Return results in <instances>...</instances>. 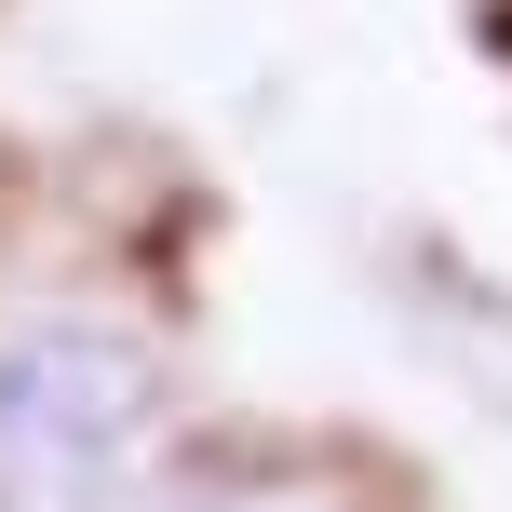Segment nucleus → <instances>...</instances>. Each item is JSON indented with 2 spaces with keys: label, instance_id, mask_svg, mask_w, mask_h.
Segmentation results:
<instances>
[{
  "label": "nucleus",
  "instance_id": "1",
  "mask_svg": "<svg viewBox=\"0 0 512 512\" xmlns=\"http://www.w3.org/2000/svg\"><path fill=\"white\" fill-rule=\"evenodd\" d=\"M162 432V364L95 310L0 337V512H135Z\"/></svg>",
  "mask_w": 512,
  "mask_h": 512
},
{
  "label": "nucleus",
  "instance_id": "2",
  "mask_svg": "<svg viewBox=\"0 0 512 512\" xmlns=\"http://www.w3.org/2000/svg\"><path fill=\"white\" fill-rule=\"evenodd\" d=\"M162 512H337V499H283V486H203V499H162Z\"/></svg>",
  "mask_w": 512,
  "mask_h": 512
}]
</instances>
